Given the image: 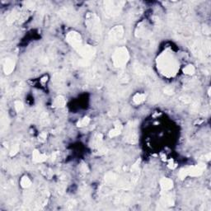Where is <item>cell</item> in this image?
Masks as SVG:
<instances>
[{"instance_id":"cell-33","label":"cell","mask_w":211,"mask_h":211,"mask_svg":"<svg viewBox=\"0 0 211 211\" xmlns=\"http://www.w3.org/2000/svg\"><path fill=\"white\" fill-rule=\"evenodd\" d=\"M198 107H199V103L197 101H195L194 104L192 105V106H191V109H192L193 111H196L198 110Z\"/></svg>"},{"instance_id":"cell-29","label":"cell","mask_w":211,"mask_h":211,"mask_svg":"<svg viewBox=\"0 0 211 211\" xmlns=\"http://www.w3.org/2000/svg\"><path fill=\"white\" fill-rule=\"evenodd\" d=\"M108 149L106 148H104V147H100L99 148V150H98V154L99 155H103V154H105L107 153Z\"/></svg>"},{"instance_id":"cell-20","label":"cell","mask_w":211,"mask_h":211,"mask_svg":"<svg viewBox=\"0 0 211 211\" xmlns=\"http://www.w3.org/2000/svg\"><path fill=\"white\" fill-rule=\"evenodd\" d=\"M101 142H102V134H97L96 137H95L94 140H93V145L94 147H101Z\"/></svg>"},{"instance_id":"cell-4","label":"cell","mask_w":211,"mask_h":211,"mask_svg":"<svg viewBox=\"0 0 211 211\" xmlns=\"http://www.w3.org/2000/svg\"><path fill=\"white\" fill-rule=\"evenodd\" d=\"M206 164L205 163H200L196 166L194 167H186V168H183L182 169L180 172H179V177L181 179H184L186 177H198L200 176L203 171L206 169Z\"/></svg>"},{"instance_id":"cell-28","label":"cell","mask_w":211,"mask_h":211,"mask_svg":"<svg viewBox=\"0 0 211 211\" xmlns=\"http://www.w3.org/2000/svg\"><path fill=\"white\" fill-rule=\"evenodd\" d=\"M173 89L172 88H170V87H167V88H164V93L167 95H172L173 94Z\"/></svg>"},{"instance_id":"cell-1","label":"cell","mask_w":211,"mask_h":211,"mask_svg":"<svg viewBox=\"0 0 211 211\" xmlns=\"http://www.w3.org/2000/svg\"><path fill=\"white\" fill-rule=\"evenodd\" d=\"M158 65L162 74L166 76H174L177 70L176 60L171 53H163L158 59Z\"/></svg>"},{"instance_id":"cell-36","label":"cell","mask_w":211,"mask_h":211,"mask_svg":"<svg viewBox=\"0 0 211 211\" xmlns=\"http://www.w3.org/2000/svg\"><path fill=\"white\" fill-rule=\"evenodd\" d=\"M206 160H207V161H209V160L210 159V153H208L207 155H206Z\"/></svg>"},{"instance_id":"cell-11","label":"cell","mask_w":211,"mask_h":211,"mask_svg":"<svg viewBox=\"0 0 211 211\" xmlns=\"http://www.w3.org/2000/svg\"><path fill=\"white\" fill-rule=\"evenodd\" d=\"M114 125H115V128L113 129H111V131L109 132V136L111 138H113V137H116L117 135H119L121 133V130H122V125L119 121H117L114 123Z\"/></svg>"},{"instance_id":"cell-12","label":"cell","mask_w":211,"mask_h":211,"mask_svg":"<svg viewBox=\"0 0 211 211\" xmlns=\"http://www.w3.org/2000/svg\"><path fill=\"white\" fill-rule=\"evenodd\" d=\"M15 67V63L14 61L11 60V59H6L4 65H3V70L6 74H9L11 73Z\"/></svg>"},{"instance_id":"cell-8","label":"cell","mask_w":211,"mask_h":211,"mask_svg":"<svg viewBox=\"0 0 211 211\" xmlns=\"http://www.w3.org/2000/svg\"><path fill=\"white\" fill-rule=\"evenodd\" d=\"M124 35V28L122 26H116L112 28L109 32V40L114 43L122 38Z\"/></svg>"},{"instance_id":"cell-27","label":"cell","mask_w":211,"mask_h":211,"mask_svg":"<svg viewBox=\"0 0 211 211\" xmlns=\"http://www.w3.org/2000/svg\"><path fill=\"white\" fill-rule=\"evenodd\" d=\"M46 137H47V134L45 133V132H41L39 135V141H40V142H45V139H46Z\"/></svg>"},{"instance_id":"cell-6","label":"cell","mask_w":211,"mask_h":211,"mask_svg":"<svg viewBox=\"0 0 211 211\" xmlns=\"http://www.w3.org/2000/svg\"><path fill=\"white\" fill-rule=\"evenodd\" d=\"M66 40L77 52L84 46L80 34L76 32H71L68 33L66 36Z\"/></svg>"},{"instance_id":"cell-21","label":"cell","mask_w":211,"mask_h":211,"mask_svg":"<svg viewBox=\"0 0 211 211\" xmlns=\"http://www.w3.org/2000/svg\"><path fill=\"white\" fill-rule=\"evenodd\" d=\"M90 123V118L89 117H84L83 119H81L77 124V125L79 127H84V126H87Z\"/></svg>"},{"instance_id":"cell-19","label":"cell","mask_w":211,"mask_h":211,"mask_svg":"<svg viewBox=\"0 0 211 211\" xmlns=\"http://www.w3.org/2000/svg\"><path fill=\"white\" fill-rule=\"evenodd\" d=\"M40 124H41L43 126H45V125H49V123H50V119H49L48 114H47L46 112H43V113L40 115Z\"/></svg>"},{"instance_id":"cell-24","label":"cell","mask_w":211,"mask_h":211,"mask_svg":"<svg viewBox=\"0 0 211 211\" xmlns=\"http://www.w3.org/2000/svg\"><path fill=\"white\" fill-rule=\"evenodd\" d=\"M14 106H15V109H16V111H17V112L22 111V110H23V108H24L23 103H22V101H16L14 102Z\"/></svg>"},{"instance_id":"cell-10","label":"cell","mask_w":211,"mask_h":211,"mask_svg":"<svg viewBox=\"0 0 211 211\" xmlns=\"http://www.w3.org/2000/svg\"><path fill=\"white\" fill-rule=\"evenodd\" d=\"M160 186L163 191H168L173 187V182L169 178H162L160 181Z\"/></svg>"},{"instance_id":"cell-3","label":"cell","mask_w":211,"mask_h":211,"mask_svg":"<svg viewBox=\"0 0 211 211\" xmlns=\"http://www.w3.org/2000/svg\"><path fill=\"white\" fill-rule=\"evenodd\" d=\"M86 24L93 36L100 38L101 35V27L99 17L94 13H89L87 16Z\"/></svg>"},{"instance_id":"cell-13","label":"cell","mask_w":211,"mask_h":211,"mask_svg":"<svg viewBox=\"0 0 211 211\" xmlns=\"http://www.w3.org/2000/svg\"><path fill=\"white\" fill-rule=\"evenodd\" d=\"M32 158H33V161L36 162H43L47 159V156L44 153H40L38 150H34Z\"/></svg>"},{"instance_id":"cell-31","label":"cell","mask_w":211,"mask_h":211,"mask_svg":"<svg viewBox=\"0 0 211 211\" xmlns=\"http://www.w3.org/2000/svg\"><path fill=\"white\" fill-rule=\"evenodd\" d=\"M180 99L182 101H184L185 103H189V102H190V101H191L190 97H188V96H183V97H180Z\"/></svg>"},{"instance_id":"cell-15","label":"cell","mask_w":211,"mask_h":211,"mask_svg":"<svg viewBox=\"0 0 211 211\" xmlns=\"http://www.w3.org/2000/svg\"><path fill=\"white\" fill-rule=\"evenodd\" d=\"M65 99H64V97H62V96H59V97H57L55 101H54V102H53V106H55V107H63L64 105H65Z\"/></svg>"},{"instance_id":"cell-23","label":"cell","mask_w":211,"mask_h":211,"mask_svg":"<svg viewBox=\"0 0 211 211\" xmlns=\"http://www.w3.org/2000/svg\"><path fill=\"white\" fill-rule=\"evenodd\" d=\"M17 17V14L16 12H12L10 15H8V17H7V23L8 24H12L14 22Z\"/></svg>"},{"instance_id":"cell-5","label":"cell","mask_w":211,"mask_h":211,"mask_svg":"<svg viewBox=\"0 0 211 211\" xmlns=\"http://www.w3.org/2000/svg\"><path fill=\"white\" fill-rule=\"evenodd\" d=\"M123 2L105 1L104 2L105 14L108 17H115L120 14L122 8Z\"/></svg>"},{"instance_id":"cell-9","label":"cell","mask_w":211,"mask_h":211,"mask_svg":"<svg viewBox=\"0 0 211 211\" xmlns=\"http://www.w3.org/2000/svg\"><path fill=\"white\" fill-rule=\"evenodd\" d=\"M78 53L84 58V60H90L96 54V49L91 45H84L80 50H78Z\"/></svg>"},{"instance_id":"cell-34","label":"cell","mask_w":211,"mask_h":211,"mask_svg":"<svg viewBox=\"0 0 211 211\" xmlns=\"http://www.w3.org/2000/svg\"><path fill=\"white\" fill-rule=\"evenodd\" d=\"M168 167H170V168H172V169H174L175 167H177V164H175V163H173V161H170L169 162V164H168Z\"/></svg>"},{"instance_id":"cell-14","label":"cell","mask_w":211,"mask_h":211,"mask_svg":"<svg viewBox=\"0 0 211 211\" xmlns=\"http://www.w3.org/2000/svg\"><path fill=\"white\" fill-rule=\"evenodd\" d=\"M134 73L139 75V76H146L147 74V70H146V68L144 67L143 65L139 64L138 63L134 64Z\"/></svg>"},{"instance_id":"cell-32","label":"cell","mask_w":211,"mask_h":211,"mask_svg":"<svg viewBox=\"0 0 211 211\" xmlns=\"http://www.w3.org/2000/svg\"><path fill=\"white\" fill-rule=\"evenodd\" d=\"M81 171L84 172H88L89 169L86 164H82V165H81Z\"/></svg>"},{"instance_id":"cell-35","label":"cell","mask_w":211,"mask_h":211,"mask_svg":"<svg viewBox=\"0 0 211 211\" xmlns=\"http://www.w3.org/2000/svg\"><path fill=\"white\" fill-rule=\"evenodd\" d=\"M204 32H205V33L206 34H210V27H204Z\"/></svg>"},{"instance_id":"cell-25","label":"cell","mask_w":211,"mask_h":211,"mask_svg":"<svg viewBox=\"0 0 211 211\" xmlns=\"http://www.w3.org/2000/svg\"><path fill=\"white\" fill-rule=\"evenodd\" d=\"M129 75H128L127 73H121V75H120V81L121 82V83H127L128 81H129Z\"/></svg>"},{"instance_id":"cell-18","label":"cell","mask_w":211,"mask_h":211,"mask_svg":"<svg viewBox=\"0 0 211 211\" xmlns=\"http://www.w3.org/2000/svg\"><path fill=\"white\" fill-rule=\"evenodd\" d=\"M21 186H22V188H25V189H27L28 187H30L31 186H32V181L30 180V178L28 177H23L22 178V180H21Z\"/></svg>"},{"instance_id":"cell-16","label":"cell","mask_w":211,"mask_h":211,"mask_svg":"<svg viewBox=\"0 0 211 211\" xmlns=\"http://www.w3.org/2000/svg\"><path fill=\"white\" fill-rule=\"evenodd\" d=\"M145 98H146V96L144 93H136L134 96L133 101L136 104H141L145 101Z\"/></svg>"},{"instance_id":"cell-17","label":"cell","mask_w":211,"mask_h":211,"mask_svg":"<svg viewBox=\"0 0 211 211\" xmlns=\"http://www.w3.org/2000/svg\"><path fill=\"white\" fill-rule=\"evenodd\" d=\"M117 179V176L113 172H108L105 176V182L106 183H113Z\"/></svg>"},{"instance_id":"cell-26","label":"cell","mask_w":211,"mask_h":211,"mask_svg":"<svg viewBox=\"0 0 211 211\" xmlns=\"http://www.w3.org/2000/svg\"><path fill=\"white\" fill-rule=\"evenodd\" d=\"M19 151V145H14L12 148L11 151H10V156H14L17 154Z\"/></svg>"},{"instance_id":"cell-30","label":"cell","mask_w":211,"mask_h":211,"mask_svg":"<svg viewBox=\"0 0 211 211\" xmlns=\"http://www.w3.org/2000/svg\"><path fill=\"white\" fill-rule=\"evenodd\" d=\"M68 209H73L74 206H75V205H76V201L74 200H69V202H68Z\"/></svg>"},{"instance_id":"cell-2","label":"cell","mask_w":211,"mask_h":211,"mask_svg":"<svg viewBox=\"0 0 211 211\" xmlns=\"http://www.w3.org/2000/svg\"><path fill=\"white\" fill-rule=\"evenodd\" d=\"M129 59V55L125 47H119L114 51L112 55V62L114 66L116 68L125 66Z\"/></svg>"},{"instance_id":"cell-22","label":"cell","mask_w":211,"mask_h":211,"mask_svg":"<svg viewBox=\"0 0 211 211\" xmlns=\"http://www.w3.org/2000/svg\"><path fill=\"white\" fill-rule=\"evenodd\" d=\"M195 71V67L193 65H187L186 67H185L183 69V72L186 73V74H193Z\"/></svg>"},{"instance_id":"cell-7","label":"cell","mask_w":211,"mask_h":211,"mask_svg":"<svg viewBox=\"0 0 211 211\" xmlns=\"http://www.w3.org/2000/svg\"><path fill=\"white\" fill-rule=\"evenodd\" d=\"M135 127H136V122L135 121H130L128 123L127 125V133L125 136V141L130 144L134 145L138 142V135L135 131Z\"/></svg>"}]
</instances>
